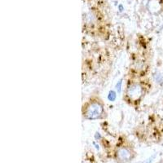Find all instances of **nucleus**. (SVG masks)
I'll use <instances>...</instances> for the list:
<instances>
[{
  "mask_svg": "<svg viewBox=\"0 0 163 163\" xmlns=\"http://www.w3.org/2000/svg\"><path fill=\"white\" fill-rule=\"evenodd\" d=\"M150 90V83L145 79H129L126 85L123 100L131 107H138Z\"/></svg>",
  "mask_w": 163,
  "mask_h": 163,
  "instance_id": "1",
  "label": "nucleus"
},
{
  "mask_svg": "<svg viewBox=\"0 0 163 163\" xmlns=\"http://www.w3.org/2000/svg\"><path fill=\"white\" fill-rule=\"evenodd\" d=\"M82 117L86 121H98L107 118L106 105L99 95H92L82 104Z\"/></svg>",
  "mask_w": 163,
  "mask_h": 163,
  "instance_id": "2",
  "label": "nucleus"
},
{
  "mask_svg": "<svg viewBox=\"0 0 163 163\" xmlns=\"http://www.w3.org/2000/svg\"><path fill=\"white\" fill-rule=\"evenodd\" d=\"M133 151L131 148L128 146H126L124 144H119L117 146V148L115 152V157L118 161L120 162H128L130 161L133 158Z\"/></svg>",
  "mask_w": 163,
  "mask_h": 163,
  "instance_id": "3",
  "label": "nucleus"
},
{
  "mask_svg": "<svg viewBox=\"0 0 163 163\" xmlns=\"http://www.w3.org/2000/svg\"><path fill=\"white\" fill-rule=\"evenodd\" d=\"M151 161H152V159H149V160H148V161H146L145 163H151Z\"/></svg>",
  "mask_w": 163,
  "mask_h": 163,
  "instance_id": "4",
  "label": "nucleus"
}]
</instances>
